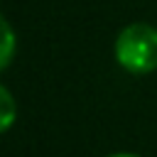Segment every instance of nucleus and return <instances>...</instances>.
Here are the masks:
<instances>
[{
  "label": "nucleus",
  "instance_id": "20e7f679",
  "mask_svg": "<svg viewBox=\"0 0 157 157\" xmlns=\"http://www.w3.org/2000/svg\"><path fill=\"white\" fill-rule=\"evenodd\" d=\"M108 157H140V155H132V152H115V155H108Z\"/></svg>",
  "mask_w": 157,
  "mask_h": 157
},
{
  "label": "nucleus",
  "instance_id": "f257e3e1",
  "mask_svg": "<svg viewBox=\"0 0 157 157\" xmlns=\"http://www.w3.org/2000/svg\"><path fill=\"white\" fill-rule=\"evenodd\" d=\"M115 61L128 74H150L157 69V27L147 22H132L123 27L113 44Z\"/></svg>",
  "mask_w": 157,
  "mask_h": 157
},
{
  "label": "nucleus",
  "instance_id": "7ed1b4c3",
  "mask_svg": "<svg viewBox=\"0 0 157 157\" xmlns=\"http://www.w3.org/2000/svg\"><path fill=\"white\" fill-rule=\"evenodd\" d=\"M12 54H15V32H12L10 22L2 20V56H0V66H2V69L10 66Z\"/></svg>",
  "mask_w": 157,
  "mask_h": 157
},
{
  "label": "nucleus",
  "instance_id": "f03ea898",
  "mask_svg": "<svg viewBox=\"0 0 157 157\" xmlns=\"http://www.w3.org/2000/svg\"><path fill=\"white\" fill-rule=\"evenodd\" d=\"M0 108H2V113H0V130L7 132L12 128V123H15V118H17V105H15V98H12L7 86L0 88Z\"/></svg>",
  "mask_w": 157,
  "mask_h": 157
}]
</instances>
